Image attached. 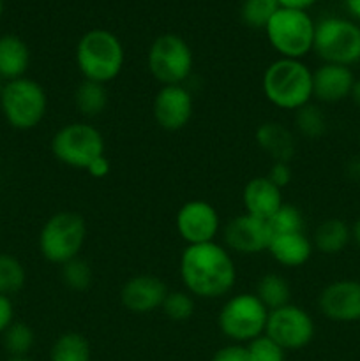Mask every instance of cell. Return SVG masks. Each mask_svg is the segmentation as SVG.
<instances>
[{"label": "cell", "mask_w": 360, "mask_h": 361, "mask_svg": "<svg viewBox=\"0 0 360 361\" xmlns=\"http://www.w3.org/2000/svg\"><path fill=\"white\" fill-rule=\"evenodd\" d=\"M179 274L186 291L203 300L222 298L236 282L232 252L217 242L187 245L180 254Z\"/></svg>", "instance_id": "1"}, {"label": "cell", "mask_w": 360, "mask_h": 361, "mask_svg": "<svg viewBox=\"0 0 360 361\" xmlns=\"http://www.w3.org/2000/svg\"><path fill=\"white\" fill-rule=\"evenodd\" d=\"M74 60L83 80L108 85L122 73L126 49L113 32L106 28H92L78 41Z\"/></svg>", "instance_id": "2"}, {"label": "cell", "mask_w": 360, "mask_h": 361, "mask_svg": "<svg viewBox=\"0 0 360 361\" xmlns=\"http://www.w3.org/2000/svg\"><path fill=\"white\" fill-rule=\"evenodd\" d=\"M261 90L275 108L299 111L313 101V71L302 60L277 59L265 69Z\"/></svg>", "instance_id": "3"}, {"label": "cell", "mask_w": 360, "mask_h": 361, "mask_svg": "<svg viewBox=\"0 0 360 361\" xmlns=\"http://www.w3.org/2000/svg\"><path fill=\"white\" fill-rule=\"evenodd\" d=\"M263 30L279 59L302 60L313 51L316 21L307 11L279 7Z\"/></svg>", "instance_id": "4"}, {"label": "cell", "mask_w": 360, "mask_h": 361, "mask_svg": "<svg viewBox=\"0 0 360 361\" xmlns=\"http://www.w3.org/2000/svg\"><path fill=\"white\" fill-rule=\"evenodd\" d=\"M87 240V224L80 214L62 210L53 214L39 231L37 247L41 256L52 264H66L80 257Z\"/></svg>", "instance_id": "5"}, {"label": "cell", "mask_w": 360, "mask_h": 361, "mask_svg": "<svg viewBox=\"0 0 360 361\" xmlns=\"http://www.w3.org/2000/svg\"><path fill=\"white\" fill-rule=\"evenodd\" d=\"M0 111L13 129L32 130L44 120L48 95L42 85L32 78L7 81L0 90Z\"/></svg>", "instance_id": "6"}, {"label": "cell", "mask_w": 360, "mask_h": 361, "mask_svg": "<svg viewBox=\"0 0 360 361\" xmlns=\"http://www.w3.org/2000/svg\"><path fill=\"white\" fill-rule=\"evenodd\" d=\"M313 51L323 63L353 67L360 62V25L341 16H325L316 23Z\"/></svg>", "instance_id": "7"}, {"label": "cell", "mask_w": 360, "mask_h": 361, "mask_svg": "<svg viewBox=\"0 0 360 361\" xmlns=\"http://www.w3.org/2000/svg\"><path fill=\"white\" fill-rule=\"evenodd\" d=\"M268 312L254 293H239L229 296L219 310V330L233 344H247L265 334Z\"/></svg>", "instance_id": "8"}, {"label": "cell", "mask_w": 360, "mask_h": 361, "mask_svg": "<svg viewBox=\"0 0 360 361\" xmlns=\"http://www.w3.org/2000/svg\"><path fill=\"white\" fill-rule=\"evenodd\" d=\"M147 67L161 87L184 85L193 73L194 53L184 37L162 34L155 37L148 48Z\"/></svg>", "instance_id": "9"}, {"label": "cell", "mask_w": 360, "mask_h": 361, "mask_svg": "<svg viewBox=\"0 0 360 361\" xmlns=\"http://www.w3.org/2000/svg\"><path fill=\"white\" fill-rule=\"evenodd\" d=\"M52 154L64 166L87 169L94 159L104 155V137L87 122L66 123L53 134Z\"/></svg>", "instance_id": "10"}, {"label": "cell", "mask_w": 360, "mask_h": 361, "mask_svg": "<svg viewBox=\"0 0 360 361\" xmlns=\"http://www.w3.org/2000/svg\"><path fill=\"white\" fill-rule=\"evenodd\" d=\"M316 326L306 309L288 303L268 312L265 335L277 342L284 351H299L313 342Z\"/></svg>", "instance_id": "11"}, {"label": "cell", "mask_w": 360, "mask_h": 361, "mask_svg": "<svg viewBox=\"0 0 360 361\" xmlns=\"http://www.w3.org/2000/svg\"><path fill=\"white\" fill-rule=\"evenodd\" d=\"M175 228L187 245L215 242L221 231V219L214 204L203 200H193L179 208Z\"/></svg>", "instance_id": "12"}, {"label": "cell", "mask_w": 360, "mask_h": 361, "mask_svg": "<svg viewBox=\"0 0 360 361\" xmlns=\"http://www.w3.org/2000/svg\"><path fill=\"white\" fill-rule=\"evenodd\" d=\"M224 245L229 252L242 256H256L267 252L272 240V229L268 221L242 214L226 222L222 229Z\"/></svg>", "instance_id": "13"}, {"label": "cell", "mask_w": 360, "mask_h": 361, "mask_svg": "<svg viewBox=\"0 0 360 361\" xmlns=\"http://www.w3.org/2000/svg\"><path fill=\"white\" fill-rule=\"evenodd\" d=\"M318 309L334 323H359L360 281L339 279L327 284L318 295Z\"/></svg>", "instance_id": "14"}, {"label": "cell", "mask_w": 360, "mask_h": 361, "mask_svg": "<svg viewBox=\"0 0 360 361\" xmlns=\"http://www.w3.org/2000/svg\"><path fill=\"white\" fill-rule=\"evenodd\" d=\"M152 115L162 130H182L194 115L193 94L184 85L161 87L152 102Z\"/></svg>", "instance_id": "15"}, {"label": "cell", "mask_w": 360, "mask_h": 361, "mask_svg": "<svg viewBox=\"0 0 360 361\" xmlns=\"http://www.w3.org/2000/svg\"><path fill=\"white\" fill-rule=\"evenodd\" d=\"M168 291V286L157 275L140 274L127 279L120 289V302L133 314H150L161 310Z\"/></svg>", "instance_id": "16"}, {"label": "cell", "mask_w": 360, "mask_h": 361, "mask_svg": "<svg viewBox=\"0 0 360 361\" xmlns=\"http://www.w3.org/2000/svg\"><path fill=\"white\" fill-rule=\"evenodd\" d=\"M355 74L352 67L337 63H321L313 71V99L323 104H337L352 97Z\"/></svg>", "instance_id": "17"}, {"label": "cell", "mask_w": 360, "mask_h": 361, "mask_svg": "<svg viewBox=\"0 0 360 361\" xmlns=\"http://www.w3.org/2000/svg\"><path fill=\"white\" fill-rule=\"evenodd\" d=\"M242 204L244 214L268 221L284 204L282 189L272 183L267 175L251 178L242 190Z\"/></svg>", "instance_id": "18"}, {"label": "cell", "mask_w": 360, "mask_h": 361, "mask_svg": "<svg viewBox=\"0 0 360 361\" xmlns=\"http://www.w3.org/2000/svg\"><path fill=\"white\" fill-rule=\"evenodd\" d=\"M267 252L281 267L300 268L311 259L314 247L313 240L306 235V231L279 233V235H272Z\"/></svg>", "instance_id": "19"}, {"label": "cell", "mask_w": 360, "mask_h": 361, "mask_svg": "<svg viewBox=\"0 0 360 361\" xmlns=\"http://www.w3.org/2000/svg\"><path fill=\"white\" fill-rule=\"evenodd\" d=\"M30 66V49L27 42L14 34L0 37V80L7 81L23 78Z\"/></svg>", "instance_id": "20"}, {"label": "cell", "mask_w": 360, "mask_h": 361, "mask_svg": "<svg viewBox=\"0 0 360 361\" xmlns=\"http://www.w3.org/2000/svg\"><path fill=\"white\" fill-rule=\"evenodd\" d=\"M256 143L274 162H289L295 154V137L292 130L277 122L261 123L256 130Z\"/></svg>", "instance_id": "21"}, {"label": "cell", "mask_w": 360, "mask_h": 361, "mask_svg": "<svg viewBox=\"0 0 360 361\" xmlns=\"http://www.w3.org/2000/svg\"><path fill=\"white\" fill-rule=\"evenodd\" d=\"M313 247L325 256H337L352 243V226L337 217L320 222L314 229Z\"/></svg>", "instance_id": "22"}, {"label": "cell", "mask_w": 360, "mask_h": 361, "mask_svg": "<svg viewBox=\"0 0 360 361\" xmlns=\"http://www.w3.org/2000/svg\"><path fill=\"white\" fill-rule=\"evenodd\" d=\"M108 101L109 97L106 85L95 83V81L83 80L74 92V106H76L78 113L87 118L101 115L108 108Z\"/></svg>", "instance_id": "23"}, {"label": "cell", "mask_w": 360, "mask_h": 361, "mask_svg": "<svg viewBox=\"0 0 360 361\" xmlns=\"http://www.w3.org/2000/svg\"><path fill=\"white\" fill-rule=\"evenodd\" d=\"M254 295L261 300V303L268 310L292 303V288H289L288 281L279 274H267L260 277Z\"/></svg>", "instance_id": "24"}, {"label": "cell", "mask_w": 360, "mask_h": 361, "mask_svg": "<svg viewBox=\"0 0 360 361\" xmlns=\"http://www.w3.org/2000/svg\"><path fill=\"white\" fill-rule=\"evenodd\" d=\"M90 344L78 331H66L52 345L49 361H90Z\"/></svg>", "instance_id": "25"}, {"label": "cell", "mask_w": 360, "mask_h": 361, "mask_svg": "<svg viewBox=\"0 0 360 361\" xmlns=\"http://www.w3.org/2000/svg\"><path fill=\"white\" fill-rule=\"evenodd\" d=\"M27 271L16 256L0 252V293L6 296L16 295L25 288Z\"/></svg>", "instance_id": "26"}, {"label": "cell", "mask_w": 360, "mask_h": 361, "mask_svg": "<svg viewBox=\"0 0 360 361\" xmlns=\"http://www.w3.org/2000/svg\"><path fill=\"white\" fill-rule=\"evenodd\" d=\"M2 341L4 348L9 353L11 358H21V356H27L30 349L34 348L35 335L27 323L14 321L2 334Z\"/></svg>", "instance_id": "27"}, {"label": "cell", "mask_w": 360, "mask_h": 361, "mask_svg": "<svg viewBox=\"0 0 360 361\" xmlns=\"http://www.w3.org/2000/svg\"><path fill=\"white\" fill-rule=\"evenodd\" d=\"M60 279L73 291H87L94 282V270L83 257H74L60 267Z\"/></svg>", "instance_id": "28"}, {"label": "cell", "mask_w": 360, "mask_h": 361, "mask_svg": "<svg viewBox=\"0 0 360 361\" xmlns=\"http://www.w3.org/2000/svg\"><path fill=\"white\" fill-rule=\"evenodd\" d=\"M277 9L279 4L275 0H244L240 7V18L249 28L263 30Z\"/></svg>", "instance_id": "29"}, {"label": "cell", "mask_w": 360, "mask_h": 361, "mask_svg": "<svg viewBox=\"0 0 360 361\" xmlns=\"http://www.w3.org/2000/svg\"><path fill=\"white\" fill-rule=\"evenodd\" d=\"M162 314L175 323H184L191 319L196 312V298L191 293L184 291H168L161 307Z\"/></svg>", "instance_id": "30"}, {"label": "cell", "mask_w": 360, "mask_h": 361, "mask_svg": "<svg viewBox=\"0 0 360 361\" xmlns=\"http://www.w3.org/2000/svg\"><path fill=\"white\" fill-rule=\"evenodd\" d=\"M295 123L299 133L307 140H318L327 130V118L318 106L307 104L295 111Z\"/></svg>", "instance_id": "31"}, {"label": "cell", "mask_w": 360, "mask_h": 361, "mask_svg": "<svg viewBox=\"0 0 360 361\" xmlns=\"http://www.w3.org/2000/svg\"><path fill=\"white\" fill-rule=\"evenodd\" d=\"M268 226H270L272 229V235H279V233H300L306 228L302 212L288 203L282 204V207L268 219Z\"/></svg>", "instance_id": "32"}, {"label": "cell", "mask_w": 360, "mask_h": 361, "mask_svg": "<svg viewBox=\"0 0 360 361\" xmlns=\"http://www.w3.org/2000/svg\"><path fill=\"white\" fill-rule=\"evenodd\" d=\"M244 345L247 349L249 361H284V349L265 334Z\"/></svg>", "instance_id": "33"}, {"label": "cell", "mask_w": 360, "mask_h": 361, "mask_svg": "<svg viewBox=\"0 0 360 361\" xmlns=\"http://www.w3.org/2000/svg\"><path fill=\"white\" fill-rule=\"evenodd\" d=\"M292 168H289V162H282V161H275L272 162L270 171H268L267 178L270 180L272 183L279 187V189H284L289 182H292Z\"/></svg>", "instance_id": "34"}, {"label": "cell", "mask_w": 360, "mask_h": 361, "mask_svg": "<svg viewBox=\"0 0 360 361\" xmlns=\"http://www.w3.org/2000/svg\"><path fill=\"white\" fill-rule=\"evenodd\" d=\"M212 361H249V356L244 344H229L219 349Z\"/></svg>", "instance_id": "35"}, {"label": "cell", "mask_w": 360, "mask_h": 361, "mask_svg": "<svg viewBox=\"0 0 360 361\" xmlns=\"http://www.w3.org/2000/svg\"><path fill=\"white\" fill-rule=\"evenodd\" d=\"M14 323V305L11 296L0 293V335Z\"/></svg>", "instance_id": "36"}, {"label": "cell", "mask_w": 360, "mask_h": 361, "mask_svg": "<svg viewBox=\"0 0 360 361\" xmlns=\"http://www.w3.org/2000/svg\"><path fill=\"white\" fill-rule=\"evenodd\" d=\"M85 171H87L92 178H97V180L106 178V176L109 175V171H112V162H109V159L106 157L104 154L101 155V157L94 159Z\"/></svg>", "instance_id": "37"}, {"label": "cell", "mask_w": 360, "mask_h": 361, "mask_svg": "<svg viewBox=\"0 0 360 361\" xmlns=\"http://www.w3.org/2000/svg\"><path fill=\"white\" fill-rule=\"evenodd\" d=\"M279 7H286V9H296V11H309L318 0H275Z\"/></svg>", "instance_id": "38"}, {"label": "cell", "mask_w": 360, "mask_h": 361, "mask_svg": "<svg viewBox=\"0 0 360 361\" xmlns=\"http://www.w3.org/2000/svg\"><path fill=\"white\" fill-rule=\"evenodd\" d=\"M342 4H344L349 16H352L353 20L360 21V0H342Z\"/></svg>", "instance_id": "39"}, {"label": "cell", "mask_w": 360, "mask_h": 361, "mask_svg": "<svg viewBox=\"0 0 360 361\" xmlns=\"http://www.w3.org/2000/svg\"><path fill=\"white\" fill-rule=\"evenodd\" d=\"M352 242L360 249V217L352 224Z\"/></svg>", "instance_id": "40"}, {"label": "cell", "mask_w": 360, "mask_h": 361, "mask_svg": "<svg viewBox=\"0 0 360 361\" xmlns=\"http://www.w3.org/2000/svg\"><path fill=\"white\" fill-rule=\"evenodd\" d=\"M348 173L353 176V178H356V180L360 178V157L353 159V161L349 162V164H348Z\"/></svg>", "instance_id": "41"}, {"label": "cell", "mask_w": 360, "mask_h": 361, "mask_svg": "<svg viewBox=\"0 0 360 361\" xmlns=\"http://www.w3.org/2000/svg\"><path fill=\"white\" fill-rule=\"evenodd\" d=\"M352 101L355 102L356 106L360 108V78H356L355 85H353V90H352Z\"/></svg>", "instance_id": "42"}, {"label": "cell", "mask_w": 360, "mask_h": 361, "mask_svg": "<svg viewBox=\"0 0 360 361\" xmlns=\"http://www.w3.org/2000/svg\"><path fill=\"white\" fill-rule=\"evenodd\" d=\"M7 361H32L28 356H21V358H9Z\"/></svg>", "instance_id": "43"}, {"label": "cell", "mask_w": 360, "mask_h": 361, "mask_svg": "<svg viewBox=\"0 0 360 361\" xmlns=\"http://www.w3.org/2000/svg\"><path fill=\"white\" fill-rule=\"evenodd\" d=\"M4 13V0H0V16H2Z\"/></svg>", "instance_id": "44"}]
</instances>
